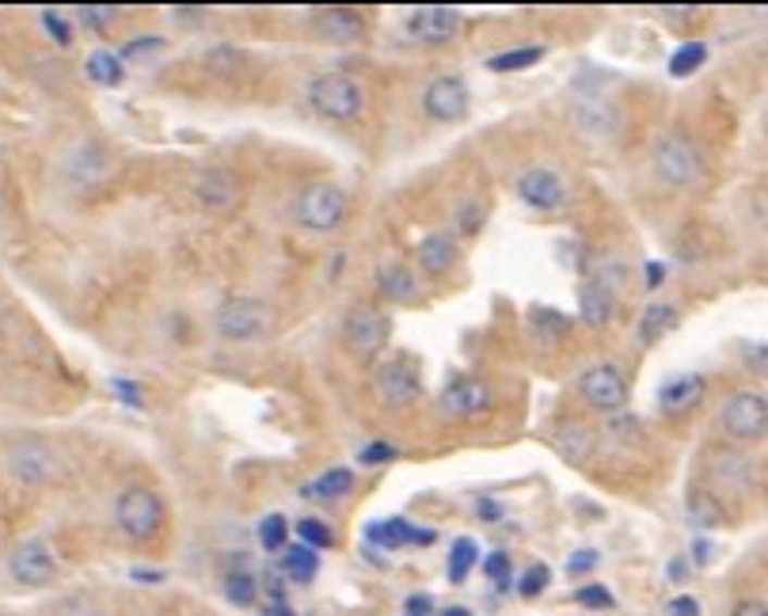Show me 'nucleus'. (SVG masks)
<instances>
[{
	"mask_svg": "<svg viewBox=\"0 0 768 616\" xmlns=\"http://www.w3.org/2000/svg\"><path fill=\"white\" fill-rule=\"evenodd\" d=\"M309 107L332 122H350L362 114L366 91L347 73H320L309 81Z\"/></svg>",
	"mask_w": 768,
	"mask_h": 616,
	"instance_id": "1",
	"label": "nucleus"
},
{
	"mask_svg": "<svg viewBox=\"0 0 768 616\" xmlns=\"http://www.w3.org/2000/svg\"><path fill=\"white\" fill-rule=\"evenodd\" d=\"M655 172L670 187H696L704 180V152L696 149L693 137L685 134H666L655 145Z\"/></svg>",
	"mask_w": 768,
	"mask_h": 616,
	"instance_id": "2",
	"label": "nucleus"
},
{
	"mask_svg": "<svg viewBox=\"0 0 768 616\" xmlns=\"http://www.w3.org/2000/svg\"><path fill=\"white\" fill-rule=\"evenodd\" d=\"M114 521L129 541H149L164 526V503L149 488H126L114 498Z\"/></svg>",
	"mask_w": 768,
	"mask_h": 616,
	"instance_id": "3",
	"label": "nucleus"
},
{
	"mask_svg": "<svg viewBox=\"0 0 768 616\" xmlns=\"http://www.w3.org/2000/svg\"><path fill=\"white\" fill-rule=\"evenodd\" d=\"M294 213L312 233H335L343 225V218H347V190L335 187V183H309L297 195Z\"/></svg>",
	"mask_w": 768,
	"mask_h": 616,
	"instance_id": "4",
	"label": "nucleus"
},
{
	"mask_svg": "<svg viewBox=\"0 0 768 616\" xmlns=\"http://www.w3.org/2000/svg\"><path fill=\"white\" fill-rule=\"evenodd\" d=\"M4 468L12 480L38 488V483H50L61 472V460L42 438H15L4 449Z\"/></svg>",
	"mask_w": 768,
	"mask_h": 616,
	"instance_id": "5",
	"label": "nucleus"
},
{
	"mask_svg": "<svg viewBox=\"0 0 768 616\" xmlns=\"http://www.w3.org/2000/svg\"><path fill=\"white\" fill-rule=\"evenodd\" d=\"M213 328L228 343H251V338H259L271 328V308L256 301V297H228L213 312Z\"/></svg>",
	"mask_w": 768,
	"mask_h": 616,
	"instance_id": "6",
	"label": "nucleus"
},
{
	"mask_svg": "<svg viewBox=\"0 0 768 616\" xmlns=\"http://www.w3.org/2000/svg\"><path fill=\"white\" fill-rule=\"evenodd\" d=\"M343 335H347V346L358 358L373 361L384 350V343H388L392 323L377 305H355L347 312V323H343Z\"/></svg>",
	"mask_w": 768,
	"mask_h": 616,
	"instance_id": "7",
	"label": "nucleus"
},
{
	"mask_svg": "<svg viewBox=\"0 0 768 616\" xmlns=\"http://www.w3.org/2000/svg\"><path fill=\"white\" fill-rule=\"evenodd\" d=\"M8 575H12V582H20V587L42 590L58 579V559H53L50 544H46L42 537H30V541L12 549V556H8Z\"/></svg>",
	"mask_w": 768,
	"mask_h": 616,
	"instance_id": "8",
	"label": "nucleus"
},
{
	"mask_svg": "<svg viewBox=\"0 0 768 616\" xmlns=\"http://www.w3.org/2000/svg\"><path fill=\"white\" fill-rule=\"evenodd\" d=\"M579 392L594 411L617 415V411H624V404H628V377L620 366L602 361V366H590L586 373L579 377Z\"/></svg>",
	"mask_w": 768,
	"mask_h": 616,
	"instance_id": "9",
	"label": "nucleus"
},
{
	"mask_svg": "<svg viewBox=\"0 0 768 616\" xmlns=\"http://www.w3.org/2000/svg\"><path fill=\"white\" fill-rule=\"evenodd\" d=\"M719 422L734 442H757V438H765L768 427V399L761 392H734L723 404Z\"/></svg>",
	"mask_w": 768,
	"mask_h": 616,
	"instance_id": "10",
	"label": "nucleus"
},
{
	"mask_svg": "<svg viewBox=\"0 0 768 616\" xmlns=\"http://www.w3.org/2000/svg\"><path fill=\"white\" fill-rule=\"evenodd\" d=\"M487 407H491V389H487V381H480V377H453V381L442 389V396H437V411H442L445 419H457V422L480 419Z\"/></svg>",
	"mask_w": 768,
	"mask_h": 616,
	"instance_id": "11",
	"label": "nucleus"
},
{
	"mask_svg": "<svg viewBox=\"0 0 768 616\" xmlns=\"http://www.w3.org/2000/svg\"><path fill=\"white\" fill-rule=\"evenodd\" d=\"M472 107V91H468L464 76L445 73L434 76L426 84V96H422V111L430 114L434 122H460Z\"/></svg>",
	"mask_w": 768,
	"mask_h": 616,
	"instance_id": "12",
	"label": "nucleus"
},
{
	"mask_svg": "<svg viewBox=\"0 0 768 616\" xmlns=\"http://www.w3.org/2000/svg\"><path fill=\"white\" fill-rule=\"evenodd\" d=\"M373 384H377V396L384 399V404L407 407L422 392V373L411 358H392V361H384V366H377Z\"/></svg>",
	"mask_w": 768,
	"mask_h": 616,
	"instance_id": "13",
	"label": "nucleus"
},
{
	"mask_svg": "<svg viewBox=\"0 0 768 616\" xmlns=\"http://www.w3.org/2000/svg\"><path fill=\"white\" fill-rule=\"evenodd\" d=\"M518 198L533 210H563L567 206V183L552 168H525L518 180Z\"/></svg>",
	"mask_w": 768,
	"mask_h": 616,
	"instance_id": "14",
	"label": "nucleus"
},
{
	"mask_svg": "<svg viewBox=\"0 0 768 616\" xmlns=\"http://www.w3.org/2000/svg\"><path fill=\"white\" fill-rule=\"evenodd\" d=\"M195 198L202 210L225 213L240 202V180H236L228 168H202L195 175Z\"/></svg>",
	"mask_w": 768,
	"mask_h": 616,
	"instance_id": "15",
	"label": "nucleus"
},
{
	"mask_svg": "<svg viewBox=\"0 0 768 616\" xmlns=\"http://www.w3.org/2000/svg\"><path fill=\"white\" fill-rule=\"evenodd\" d=\"M460 27V12L457 8H445V4H422L407 15V30H411L419 42H430V46H442L457 35Z\"/></svg>",
	"mask_w": 768,
	"mask_h": 616,
	"instance_id": "16",
	"label": "nucleus"
},
{
	"mask_svg": "<svg viewBox=\"0 0 768 616\" xmlns=\"http://www.w3.org/2000/svg\"><path fill=\"white\" fill-rule=\"evenodd\" d=\"M107 172H111V157H107V149L96 141L76 145L65 160V180L76 183V187H91V183H99Z\"/></svg>",
	"mask_w": 768,
	"mask_h": 616,
	"instance_id": "17",
	"label": "nucleus"
},
{
	"mask_svg": "<svg viewBox=\"0 0 768 616\" xmlns=\"http://www.w3.org/2000/svg\"><path fill=\"white\" fill-rule=\"evenodd\" d=\"M312 23H317L320 35L332 38V42H355V38H362V30H366L362 12H358V8H347V4L317 8V12H312Z\"/></svg>",
	"mask_w": 768,
	"mask_h": 616,
	"instance_id": "18",
	"label": "nucleus"
},
{
	"mask_svg": "<svg viewBox=\"0 0 768 616\" xmlns=\"http://www.w3.org/2000/svg\"><path fill=\"white\" fill-rule=\"evenodd\" d=\"M704 399V377L696 373H681V377H670V381L658 389V407L666 415H685L693 411L696 404Z\"/></svg>",
	"mask_w": 768,
	"mask_h": 616,
	"instance_id": "19",
	"label": "nucleus"
},
{
	"mask_svg": "<svg viewBox=\"0 0 768 616\" xmlns=\"http://www.w3.org/2000/svg\"><path fill=\"white\" fill-rule=\"evenodd\" d=\"M612 308H617V297L605 282H582L579 289V316L590 323V328H605L612 320Z\"/></svg>",
	"mask_w": 768,
	"mask_h": 616,
	"instance_id": "20",
	"label": "nucleus"
},
{
	"mask_svg": "<svg viewBox=\"0 0 768 616\" xmlns=\"http://www.w3.org/2000/svg\"><path fill=\"white\" fill-rule=\"evenodd\" d=\"M419 267L426 274H434V279H442V274L453 271V263H457V244H453V236L445 233H430L426 241L419 244Z\"/></svg>",
	"mask_w": 768,
	"mask_h": 616,
	"instance_id": "21",
	"label": "nucleus"
},
{
	"mask_svg": "<svg viewBox=\"0 0 768 616\" xmlns=\"http://www.w3.org/2000/svg\"><path fill=\"white\" fill-rule=\"evenodd\" d=\"M377 289H381V297H388V301L407 305V301H414V294H419V282H414L411 267L381 263L377 267Z\"/></svg>",
	"mask_w": 768,
	"mask_h": 616,
	"instance_id": "22",
	"label": "nucleus"
},
{
	"mask_svg": "<svg viewBox=\"0 0 768 616\" xmlns=\"http://www.w3.org/2000/svg\"><path fill=\"white\" fill-rule=\"evenodd\" d=\"M673 328H678V308L673 305H651L647 312H643L635 335H640L643 346H655V343H662V335H670Z\"/></svg>",
	"mask_w": 768,
	"mask_h": 616,
	"instance_id": "23",
	"label": "nucleus"
},
{
	"mask_svg": "<svg viewBox=\"0 0 768 616\" xmlns=\"http://www.w3.org/2000/svg\"><path fill=\"white\" fill-rule=\"evenodd\" d=\"M278 571L294 582H312L320 571V556L312 549H305V544H286V549H282Z\"/></svg>",
	"mask_w": 768,
	"mask_h": 616,
	"instance_id": "24",
	"label": "nucleus"
},
{
	"mask_svg": "<svg viewBox=\"0 0 768 616\" xmlns=\"http://www.w3.org/2000/svg\"><path fill=\"white\" fill-rule=\"evenodd\" d=\"M411 533L414 526L404 518H384V521H373V526H366V541L377 544V549H399V544H411Z\"/></svg>",
	"mask_w": 768,
	"mask_h": 616,
	"instance_id": "25",
	"label": "nucleus"
},
{
	"mask_svg": "<svg viewBox=\"0 0 768 616\" xmlns=\"http://www.w3.org/2000/svg\"><path fill=\"white\" fill-rule=\"evenodd\" d=\"M88 81L91 84H103V88H114V84H122V58L114 50H91L88 53Z\"/></svg>",
	"mask_w": 768,
	"mask_h": 616,
	"instance_id": "26",
	"label": "nucleus"
},
{
	"mask_svg": "<svg viewBox=\"0 0 768 616\" xmlns=\"http://www.w3.org/2000/svg\"><path fill=\"white\" fill-rule=\"evenodd\" d=\"M544 58V46H513V50H503L487 61L491 73H521V69H533L536 61Z\"/></svg>",
	"mask_w": 768,
	"mask_h": 616,
	"instance_id": "27",
	"label": "nucleus"
},
{
	"mask_svg": "<svg viewBox=\"0 0 768 616\" xmlns=\"http://www.w3.org/2000/svg\"><path fill=\"white\" fill-rule=\"evenodd\" d=\"M556 449L563 453L567 460L582 465V460H586L590 453H594V434H590L586 427H579V422H574V427H563V430L556 434Z\"/></svg>",
	"mask_w": 768,
	"mask_h": 616,
	"instance_id": "28",
	"label": "nucleus"
},
{
	"mask_svg": "<svg viewBox=\"0 0 768 616\" xmlns=\"http://www.w3.org/2000/svg\"><path fill=\"white\" fill-rule=\"evenodd\" d=\"M529 328H533V335L541 343H556V338H563L571 331V320L563 312H556V308H533L529 312Z\"/></svg>",
	"mask_w": 768,
	"mask_h": 616,
	"instance_id": "29",
	"label": "nucleus"
},
{
	"mask_svg": "<svg viewBox=\"0 0 768 616\" xmlns=\"http://www.w3.org/2000/svg\"><path fill=\"white\" fill-rule=\"evenodd\" d=\"M355 491V472L350 468H327L317 483L305 488V495H317V498H343Z\"/></svg>",
	"mask_w": 768,
	"mask_h": 616,
	"instance_id": "30",
	"label": "nucleus"
},
{
	"mask_svg": "<svg viewBox=\"0 0 768 616\" xmlns=\"http://www.w3.org/2000/svg\"><path fill=\"white\" fill-rule=\"evenodd\" d=\"M480 564V549H475L468 537H460V541H453V549H449V579L453 582H464L468 579V571Z\"/></svg>",
	"mask_w": 768,
	"mask_h": 616,
	"instance_id": "31",
	"label": "nucleus"
},
{
	"mask_svg": "<svg viewBox=\"0 0 768 616\" xmlns=\"http://www.w3.org/2000/svg\"><path fill=\"white\" fill-rule=\"evenodd\" d=\"M708 61V46L704 42H685L678 46V53L670 58V76H693L696 69Z\"/></svg>",
	"mask_w": 768,
	"mask_h": 616,
	"instance_id": "32",
	"label": "nucleus"
},
{
	"mask_svg": "<svg viewBox=\"0 0 768 616\" xmlns=\"http://www.w3.org/2000/svg\"><path fill=\"white\" fill-rule=\"evenodd\" d=\"M259 544H263L267 552H282L289 544V521L282 518V514H267V518L259 521Z\"/></svg>",
	"mask_w": 768,
	"mask_h": 616,
	"instance_id": "33",
	"label": "nucleus"
},
{
	"mask_svg": "<svg viewBox=\"0 0 768 616\" xmlns=\"http://www.w3.org/2000/svg\"><path fill=\"white\" fill-rule=\"evenodd\" d=\"M256 594H259V587H256V575H248V571H233L225 579V597L233 605H240V609H248V605H256Z\"/></svg>",
	"mask_w": 768,
	"mask_h": 616,
	"instance_id": "34",
	"label": "nucleus"
},
{
	"mask_svg": "<svg viewBox=\"0 0 768 616\" xmlns=\"http://www.w3.org/2000/svg\"><path fill=\"white\" fill-rule=\"evenodd\" d=\"M689 518H693L696 526L711 529L723 521V510H719V503L708 495V491H693V495H689Z\"/></svg>",
	"mask_w": 768,
	"mask_h": 616,
	"instance_id": "35",
	"label": "nucleus"
},
{
	"mask_svg": "<svg viewBox=\"0 0 768 616\" xmlns=\"http://www.w3.org/2000/svg\"><path fill=\"white\" fill-rule=\"evenodd\" d=\"M297 544H305V549H332L335 544V537H332V529L324 526L320 518H301L297 521Z\"/></svg>",
	"mask_w": 768,
	"mask_h": 616,
	"instance_id": "36",
	"label": "nucleus"
},
{
	"mask_svg": "<svg viewBox=\"0 0 768 616\" xmlns=\"http://www.w3.org/2000/svg\"><path fill=\"white\" fill-rule=\"evenodd\" d=\"M548 582H552L548 564H536V567H529V571L521 575L518 594H521V597H536V594H544V590H548Z\"/></svg>",
	"mask_w": 768,
	"mask_h": 616,
	"instance_id": "37",
	"label": "nucleus"
},
{
	"mask_svg": "<svg viewBox=\"0 0 768 616\" xmlns=\"http://www.w3.org/2000/svg\"><path fill=\"white\" fill-rule=\"evenodd\" d=\"M483 575H487L498 590H506L510 587V556H506V552H491V556L483 559Z\"/></svg>",
	"mask_w": 768,
	"mask_h": 616,
	"instance_id": "38",
	"label": "nucleus"
},
{
	"mask_svg": "<svg viewBox=\"0 0 768 616\" xmlns=\"http://www.w3.org/2000/svg\"><path fill=\"white\" fill-rule=\"evenodd\" d=\"M388 460H396V445L392 442H384V438H377V442H370V445H362L358 449V465H388Z\"/></svg>",
	"mask_w": 768,
	"mask_h": 616,
	"instance_id": "39",
	"label": "nucleus"
},
{
	"mask_svg": "<svg viewBox=\"0 0 768 616\" xmlns=\"http://www.w3.org/2000/svg\"><path fill=\"white\" fill-rule=\"evenodd\" d=\"M483 218H487V210H483L480 202H464V206L457 210V233H464V236L480 233Z\"/></svg>",
	"mask_w": 768,
	"mask_h": 616,
	"instance_id": "40",
	"label": "nucleus"
},
{
	"mask_svg": "<svg viewBox=\"0 0 768 616\" xmlns=\"http://www.w3.org/2000/svg\"><path fill=\"white\" fill-rule=\"evenodd\" d=\"M114 8L111 4H84L80 8V20H84V27H91V30H103V27H111L114 23Z\"/></svg>",
	"mask_w": 768,
	"mask_h": 616,
	"instance_id": "41",
	"label": "nucleus"
},
{
	"mask_svg": "<svg viewBox=\"0 0 768 616\" xmlns=\"http://www.w3.org/2000/svg\"><path fill=\"white\" fill-rule=\"evenodd\" d=\"M574 602H579L582 609H612V594L605 587H582L579 594H574Z\"/></svg>",
	"mask_w": 768,
	"mask_h": 616,
	"instance_id": "42",
	"label": "nucleus"
},
{
	"mask_svg": "<svg viewBox=\"0 0 768 616\" xmlns=\"http://www.w3.org/2000/svg\"><path fill=\"white\" fill-rule=\"evenodd\" d=\"M597 552L594 549H582V552H571V559H567V571L571 575H586V571H594L597 567Z\"/></svg>",
	"mask_w": 768,
	"mask_h": 616,
	"instance_id": "43",
	"label": "nucleus"
},
{
	"mask_svg": "<svg viewBox=\"0 0 768 616\" xmlns=\"http://www.w3.org/2000/svg\"><path fill=\"white\" fill-rule=\"evenodd\" d=\"M157 46H164V38H157V35H149V38H134V42H126V46H122V53H119V58H122V61H129V58H141V53L157 50Z\"/></svg>",
	"mask_w": 768,
	"mask_h": 616,
	"instance_id": "44",
	"label": "nucleus"
},
{
	"mask_svg": "<svg viewBox=\"0 0 768 616\" xmlns=\"http://www.w3.org/2000/svg\"><path fill=\"white\" fill-rule=\"evenodd\" d=\"M42 23H46V30H50V35L58 38V46H69V42H73V30H69V23L61 20L58 12H42Z\"/></svg>",
	"mask_w": 768,
	"mask_h": 616,
	"instance_id": "45",
	"label": "nucleus"
},
{
	"mask_svg": "<svg viewBox=\"0 0 768 616\" xmlns=\"http://www.w3.org/2000/svg\"><path fill=\"white\" fill-rule=\"evenodd\" d=\"M666 616H701V602H696L693 594H681L666 605Z\"/></svg>",
	"mask_w": 768,
	"mask_h": 616,
	"instance_id": "46",
	"label": "nucleus"
},
{
	"mask_svg": "<svg viewBox=\"0 0 768 616\" xmlns=\"http://www.w3.org/2000/svg\"><path fill=\"white\" fill-rule=\"evenodd\" d=\"M114 392H119L122 399H126L129 407H137L141 404V396H137V389H134V381H129V377H114V384H111Z\"/></svg>",
	"mask_w": 768,
	"mask_h": 616,
	"instance_id": "47",
	"label": "nucleus"
},
{
	"mask_svg": "<svg viewBox=\"0 0 768 616\" xmlns=\"http://www.w3.org/2000/svg\"><path fill=\"white\" fill-rule=\"evenodd\" d=\"M731 616H768V609L761 602H754V597H746V602H739L731 609Z\"/></svg>",
	"mask_w": 768,
	"mask_h": 616,
	"instance_id": "48",
	"label": "nucleus"
},
{
	"mask_svg": "<svg viewBox=\"0 0 768 616\" xmlns=\"http://www.w3.org/2000/svg\"><path fill=\"white\" fill-rule=\"evenodd\" d=\"M407 613H411V616H426L430 613V597L426 594H411V597H407Z\"/></svg>",
	"mask_w": 768,
	"mask_h": 616,
	"instance_id": "49",
	"label": "nucleus"
},
{
	"mask_svg": "<svg viewBox=\"0 0 768 616\" xmlns=\"http://www.w3.org/2000/svg\"><path fill=\"white\" fill-rule=\"evenodd\" d=\"M666 279V267L658 263V259H651L647 263V289H658V282Z\"/></svg>",
	"mask_w": 768,
	"mask_h": 616,
	"instance_id": "50",
	"label": "nucleus"
},
{
	"mask_svg": "<svg viewBox=\"0 0 768 616\" xmlns=\"http://www.w3.org/2000/svg\"><path fill=\"white\" fill-rule=\"evenodd\" d=\"M263 616H297V613L289 609V602H286V597H274V602H267Z\"/></svg>",
	"mask_w": 768,
	"mask_h": 616,
	"instance_id": "51",
	"label": "nucleus"
},
{
	"mask_svg": "<svg viewBox=\"0 0 768 616\" xmlns=\"http://www.w3.org/2000/svg\"><path fill=\"white\" fill-rule=\"evenodd\" d=\"M475 514H480V518H487V521H495L498 514H503V506H498L495 498H483V503L475 506Z\"/></svg>",
	"mask_w": 768,
	"mask_h": 616,
	"instance_id": "52",
	"label": "nucleus"
},
{
	"mask_svg": "<svg viewBox=\"0 0 768 616\" xmlns=\"http://www.w3.org/2000/svg\"><path fill=\"white\" fill-rule=\"evenodd\" d=\"M666 15H673V20H681V15H693V8H666Z\"/></svg>",
	"mask_w": 768,
	"mask_h": 616,
	"instance_id": "53",
	"label": "nucleus"
},
{
	"mask_svg": "<svg viewBox=\"0 0 768 616\" xmlns=\"http://www.w3.org/2000/svg\"><path fill=\"white\" fill-rule=\"evenodd\" d=\"M445 616H472L468 609H460V605H453V609H445Z\"/></svg>",
	"mask_w": 768,
	"mask_h": 616,
	"instance_id": "54",
	"label": "nucleus"
},
{
	"mask_svg": "<svg viewBox=\"0 0 768 616\" xmlns=\"http://www.w3.org/2000/svg\"><path fill=\"white\" fill-rule=\"evenodd\" d=\"M0 343H4V316H0Z\"/></svg>",
	"mask_w": 768,
	"mask_h": 616,
	"instance_id": "55",
	"label": "nucleus"
},
{
	"mask_svg": "<svg viewBox=\"0 0 768 616\" xmlns=\"http://www.w3.org/2000/svg\"><path fill=\"white\" fill-rule=\"evenodd\" d=\"M0 616H8V613H0Z\"/></svg>",
	"mask_w": 768,
	"mask_h": 616,
	"instance_id": "56",
	"label": "nucleus"
}]
</instances>
